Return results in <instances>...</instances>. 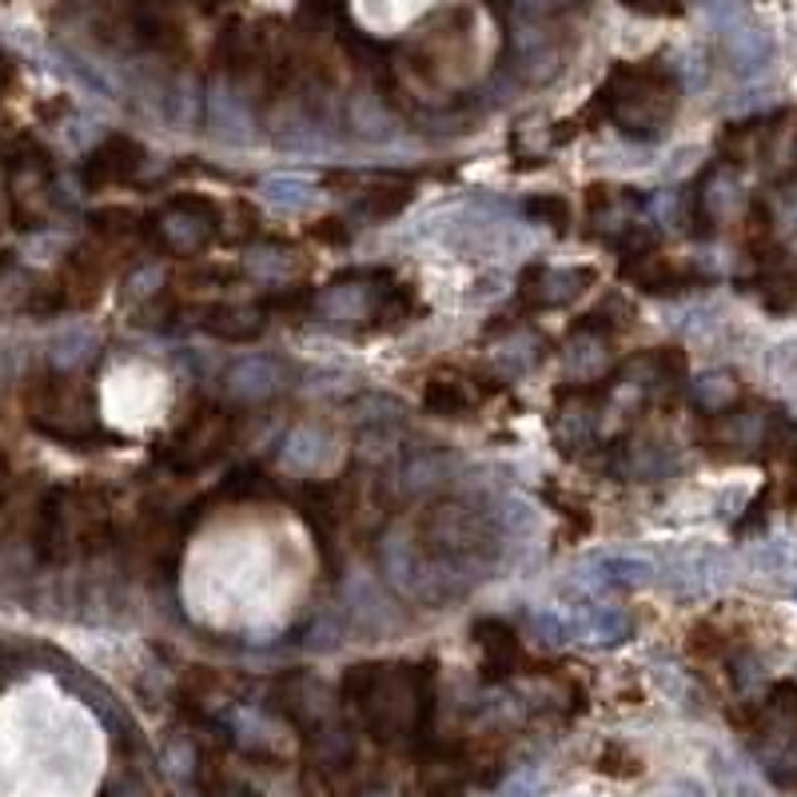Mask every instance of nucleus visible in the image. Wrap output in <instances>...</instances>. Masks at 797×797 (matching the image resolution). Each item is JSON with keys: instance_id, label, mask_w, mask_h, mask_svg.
I'll return each mask as SVG.
<instances>
[{"instance_id": "1", "label": "nucleus", "mask_w": 797, "mask_h": 797, "mask_svg": "<svg viewBox=\"0 0 797 797\" xmlns=\"http://www.w3.org/2000/svg\"><path fill=\"white\" fill-rule=\"evenodd\" d=\"M211 132L219 139H248V112L228 80H219L211 89Z\"/></svg>"}, {"instance_id": "2", "label": "nucleus", "mask_w": 797, "mask_h": 797, "mask_svg": "<svg viewBox=\"0 0 797 797\" xmlns=\"http://www.w3.org/2000/svg\"><path fill=\"white\" fill-rule=\"evenodd\" d=\"M279 383H283V371L271 359H244L228 375V387L239 398H268L271 391H279Z\"/></svg>"}, {"instance_id": "3", "label": "nucleus", "mask_w": 797, "mask_h": 797, "mask_svg": "<svg viewBox=\"0 0 797 797\" xmlns=\"http://www.w3.org/2000/svg\"><path fill=\"white\" fill-rule=\"evenodd\" d=\"M714 777L722 797H769L766 782L742 757H714Z\"/></svg>"}, {"instance_id": "4", "label": "nucleus", "mask_w": 797, "mask_h": 797, "mask_svg": "<svg viewBox=\"0 0 797 797\" xmlns=\"http://www.w3.org/2000/svg\"><path fill=\"white\" fill-rule=\"evenodd\" d=\"M627 630H630L627 614L614 607H587L575 618V634L590 638V642H618Z\"/></svg>"}, {"instance_id": "5", "label": "nucleus", "mask_w": 797, "mask_h": 797, "mask_svg": "<svg viewBox=\"0 0 797 797\" xmlns=\"http://www.w3.org/2000/svg\"><path fill=\"white\" fill-rule=\"evenodd\" d=\"M136 144H128V139H108L104 148L92 156V176L96 179H112V176H128V168H136V159H124V156H136Z\"/></svg>"}, {"instance_id": "6", "label": "nucleus", "mask_w": 797, "mask_h": 797, "mask_svg": "<svg viewBox=\"0 0 797 797\" xmlns=\"http://www.w3.org/2000/svg\"><path fill=\"white\" fill-rule=\"evenodd\" d=\"M164 228H168V239H172V244H176V248H184V251L196 248V244H204V239H208V219L196 216V211H192V208L172 211Z\"/></svg>"}, {"instance_id": "7", "label": "nucleus", "mask_w": 797, "mask_h": 797, "mask_svg": "<svg viewBox=\"0 0 797 797\" xmlns=\"http://www.w3.org/2000/svg\"><path fill=\"white\" fill-rule=\"evenodd\" d=\"M729 56L737 60V69H757V64L769 56V44H766V37H762V32L742 29V32H734V37H729Z\"/></svg>"}, {"instance_id": "8", "label": "nucleus", "mask_w": 797, "mask_h": 797, "mask_svg": "<svg viewBox=\"0 0 797 797\" xmlns=\"http://www.w3.org/2000/svg\"><path fill=\"white\" fill-rule=\"evenodd\" d=\"M263 192H268L271 204H279V208H296V204L311 199V188L308 184H299V179H271Z\"/></svg>"}, {"instance_id": "9", "label": "nucleus", "mask_w": 797, "mask_h": 797, "mask_svg": "<svg viewBox=\"0 0 797 797\" xmlns=\"http://www.w3.org/2000/svg\"><path fill=\"white\" fill-rule=\"evenodd\" d=\"M622 4L642 17H677L682 12V0H622Z\"/></svg>"}, {"instance_id": "10", "label": "nucleus", "mask_w": 797, "mask_h": 797, "mask_svg": "<svg viewBox=\"0 0 797 797\" xmlns=\"http://www.w3.org/2000/svg\"><path fill=\"white\" fill-rule=\"evenodd\" d=\"M662 797H706V789L697 786V782H690V777H682V782H670Z\"/></svg>"}, {"instance_id": "11", "label": "nucleus", "mask_w": 797, "mask_h": 797, "mask_svg": "<svg viewBox=\"0 0 797 797\" xmlns=\"http://www.w3.org/2000/svg\"><path fill=\"white\" fill-rule=\"evenodd\" d=\"M515 4H522V9L530 12H555V9H570L575 0H515Z\"/></svg>"}, {"instance_id": "12", "label": "nucleus", "mask_w": 797, "mask_h": 797, "mask_svg": "<svg viewBox=\"0 0 797 797\" xmlns=\"http://www.w3.org/2000/svg\"><path fill=\"white\" fill-rule=\"evenodd\" d=\"M9 80H12V64L4 56H0V92L9 89Z\"/></svg>"}]
</instances>
